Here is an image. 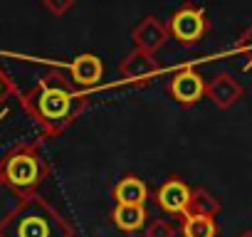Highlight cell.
<instances>
[{"label":"cell","instance_id":"obj_1","mask_svg":"<svg viewBox=\"0 0 252 237\" xmlns=\"http://www.w3.org/2000/svg\"><path fill=\"white\" fill-rule=\"evenodd\" d=\"M23 106L47 136H55L62 134L79 116V111L87 106V96L64 84L60 72H52L23 96Z\"/></svg>","mask_w":252,"mask_h":237},{"label":"cell","instance_id":"obj_2","mask_svg":"<svg viewBox=\"0 0 252 237\" xmlns=\"http://www.w3.org/2000/svg\"><path fill=\"white\" fill-rule=\"evenodd\" d=\"M0 237H74V227L45 198L25 195L0 220Z\"/></svg>","mask_w":252,"mask_h":237},{"label":"cell","instance_id":"obj_3","mask_svg":"<svg viewBox=\"0 0 252 237\" xmlns=\"http://www.w3.org/2000/svg\"><path fill=\"white\" fill-rule=\"evenodd\" d=\"M47 163L42 161L35 144H20L0 161V180L13 188L20 198L32 195V190L45 180Z\"/></svg>","mask_w":252,"mask_h":237},{"label":"cell","instance_id":"obj_4","mask_svg":"<svg viewBox=\"0 0 252 237\" xmlns=\"http://www.w3.org/2000/svg\"><path fill=\"white\" fill-rule=\"evenodd\" d=\"M168 30L183 47H193L210 32V20H208L203 8H198L193 3H186L183 8H178L173 13V18L168 23Z\"/></svg>","mask_w":252,"mask_h":237},{"label":"cell","instance_id":"obj_5","mask_svg":"<svg viewBox=\"0 0 252 237\" xmlns=\"http://www.w3.org/2000/svg\"><path fill=\"white\" fill-rule=\"evenodd\" d=\"M205 79L200 72H195L193 67H186L181 72H176L168 82V94L173 96L176 104H183V106H190V104H198L203 96H205Z\"/></svg>","mask_w":252,"mask_h":237},{"label":"cell","instance_id":"obj_6","mask_svg":"<svg viewBox=\"0 0 252 237\" xmlns=\"http://www.w3.org/2000/svg\"><path fill=\"white\" fill-rule=\"evenodd\" d=\"M171 30L163 20L154 18V15H146L131 32V40H134V50H141V52H149L154 55L156 50L163 47V42L168 40Z\"/></svg>","mask_w":252,"mask_h":237},{"label":"cell","instance_id":"obj_7","mask_svg":"<svg viewBox=\"0 0 252 237\" xmlns=\"http://www.w3.org/2000/svg\"><path fill=\"white\" fill-rule=\"evenodd\" d=\"M242 94H245V89H242V84L232 77V74H227V72H218L208 84H205V96L218 106V109H230V106H235L240 99H242Z\"/></svg>","mask_w":252,"mask_h":237},{"label":"cell","instance_id":"obj_8","mask_svg":"<svg viewBox=\"0 0 252 237\" xmlns=\"http://www.w3.org/2000/svg\"><path fill=\"white\" fill-rule=\"evenodd\" d=\"M190 190L193 188H188L181 178L173 176V178H168L166 183L158 185L154 200L168 215H186V207H188V200H190Z\"/></svg>","mask_w":252,"mask_h":237},{"label":"cell","instance_id":"obj_9","mask_svg":"<svg viewBox=\"0 0 252 237\" xmlns=\"http://www.w3.org/2000/svg\"><path fill=\"white\" fill-rule=\"evenodd\" d=\"M158 69H161L158 67V59L154 55H149V52H141V50L129 52V55L121 59V67H119L121 77L124 79H131V82L154 77V74H158Z\"/></svg>","mask_w":252,"mask_h":237},{"label":"cell","instance_id":"obj_10","mask_svg":"<svg viewBox=\"0 0 252 237\" xmlns=\"http://www.w3.org/2000/svg\"><path fill=\"white\" fill-rule=\"evenodd\" d=\"M101 74H104V64L96 55H79L69 64V77L77 87H92L101 79Z\"/></svg>","mask_w":252,"mask_h":237},{"label":"cell","instance_id":"obj_11","mask_svg":"<svg viewBox=\"0 0 252 237\" xmlns=\"http://www.w3.org/2000/svg\"><path fill=\"white\" fill-rule=\"evenodd\" d=\"M149 198V188L139 176H124L114 185V200L116 205H144Z\"/></svg>","mask_w":252,"mask_h":237},{"label":"cell","instance_id":"obj_12","mask_svg":"<svg viewBox=\"0 0 252 237\" xmlns=\"http://www.w3.org/2000/svg\"><path fill=\"white\" fill-rule=\"evenodd\" d=\"M111 217H114V225L119 230L136 232V230H141L146 225V217L149 215H146V207L144 205H116L114 212H111Z\"/></svg>","mask_w":252,"mask_h":237},{"label":"cell","instance_id":"obj_13","mask_svg":"<svg viewBox=\"0 0 252 237\" xmlns=\"http://www.w3.org/2000/svg\"><path fill=\"white\" fill-rule=\"evenodd\" d=\"M220 212V203L218 198L205 190V188H193L190 190V200L186 207V215H203V217H215Z\"/></svg>","mask_w":252,"mask_h":237},{"label":"cell","instance_id":"obj_14","mask_svg":"<svg viewBox=\"0 0 252 237\" xmlns=\"http://www.w3.org/2000/svg\"><path fill=\"white\" fill-rule=\"evenodd\" d=\"M220 227L215 217H203V215H183L181 220V235L183 237H218Z\"/></svg>","mask_w":252,"mask_h":237},{"label":"cell","instance_id":"obj_15","mask_svg":"<svg viewBox=\"0 0 252 237\" xmlns=\"http://www.w3.org/2000/svg\"><path fill=\"white\" fill-rule=\"evenodd\" d=\"M144 237H176V227H173L168 220H154V222L146 227Z\"/></svg>","mask_w":252,"mask_h":237},{"label":"cell","instance_id":"obj_16","mask_svg":"<svg viewBox=\"0 0 252 237\" xmlns=\"http://www.w3.org/2000/svg\"><path fill=\"white\" fill-rule=\"evenodd\" d=\"M235 50L237 52H242V55H252V25L240 35V40H237V45H235ZM245 69H252V59L245 64Z\"/></svg>","mask_w":252,"mask_h":237},{"label":"cell","instance_id":"obj_17","mask_svg":"<svg viewBox=\"0 0 252 237\" xmlns=\"http://www.w3.org/2000/svg\"><path fill=\"white\" fill-rule=\"evenodd\" d=\"M42 5L52 13V15H67L74 5V0H42Z\"/></svg>","mask_w":252,"mask_h":237},{"label":"cell","instance_id":"obj_18","mask_svg":"<svg viewBox=\"0 0 252 237\" xmlns=\"http://www.w3.org/2000/svg\"><path fill=\"white\" fill-rule=\"evenodd\" d=\"M13 94V84H10V79L5 77V72L0 69V106L5 104V99Z\"/></svg>","mask_w":252,"mask_h":237},{"label":"cell","instance_id":"obj_19","mask_svg":"<svg viewBox=\"0 0 252 237\" xmlns=\"http://www.w3.org/2000/svg\"><path fill=\"white\" fill-rule=\"evenodd\" d=\"M237 237H252V230H242V232H240Z\"/></svg>","mask_w":252,"mask_h":237}]
</instances>
